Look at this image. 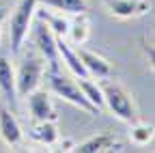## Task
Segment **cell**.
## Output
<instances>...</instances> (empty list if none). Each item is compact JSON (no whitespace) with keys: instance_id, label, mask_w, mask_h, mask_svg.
Wrapping results in <instances>:
<instances>
[{"instance_id":"cell-1","label":"cell","mask_w":155,"mask_h":153,"mask_svg":"<svg viewBox=\"0 0 155 153\" xmlns=\"http://www.w3.org/2000/svg\"><path fill=\"white\" fill-rule=\"evenodd\" d=\"M101 91H104V106L114 114L116 119H121L125 123L138 121V110H136V104L131 99V95L121 84L104 82Z\"/></svg>"},{"instance_id":"cell-9","label":"cell","mask_w":155,"mask_h":153,"mask_svg":"<svg viewBox=\"0 0 155 153\" xmlns=\"http://www.w3.org/2000/svg\"><path fill=\"white\" fill-rule=\"evenodd\" d=\"M0 138H2L9 147L22 145V138H24V131L19 127L17 119L7 108H0Z\"/></svg>"},{"instance_id":"cell-7","label":"cell","mask_w":155,"mask_h":153,"mask_svg":"<svg viewBox=\"0 0 155 153\" xmlns=\"http://www.w3.org/2000/svg\"><path fill=\"white\" fill-rule=\"evenodd\" d=\"M28 99V110L32 114L35 121H56L58 114H56V108L50 99V95L45 91H32L30 95H26Z\"/></svg>"},{"instance_id":"cell-6","label":"cell","mask_w":155,"mask_h":153,"mask_svg":"<svg viewBox=\"0 0 155 153\" xmlns=\"http://www.w3.org/2000/svg\"><path fill=\"white\" fill-rule=\"evenodd\" d=\"M104 5L119 20H131V17H140L151 11L149 0H104Z\"/></svg>"},{"instance_id":"cell-18","label":"cell","mask_w":155,"mask_h":153,"mask_svg":"<svg viewBox=\"0 0 155 153\" xmlns=\"http://www.w3.org/2000/svg\"><path fill=\"white\" fill-rule=\"evenodd\" d=\"M129 138L134 145H149L153 138H155V125H149V123H140V121H134L131 123V131H129Z\"/></svg>"},{"instance_id":"cell-19","label":"cell","mask_w":155,"mask_h":153,"mask_svg":"<svg viewBox=\"0 0 155 153\" xmlns=\"http://www.w3.org/2000/svg\"><path fill=\"white\" fill-rule=\"evenodd\" d=\"M142 50H144V54H147L149 67L155 71V45H149V43H144V45H142Z\"/></svg>"},{"instance_id":"cell-16","label":"cell","mask_w":155,"mask_h":153,"mask_svg":"<svg viewBox=\"0 0 155 153\" xmlns=\"http://www.w3.org/2000/svg\"><path fill=\"white\" fill-rule=\"evenodd\" d=\"M39 5L56 9V11H63V13H71V15L88 11L86 0H39Z\"/></svg>"},{"instance_id":"cell-5","label":"cell","mask_w":155,"mask_h":153,"mask_svg":"<svg viewBox=\"0 0 155 153\" xmlns=\"http://www.w3.org/2000/svg\"><path fill=\"white\" fill-rule=\"evenodd\" d=\"M32 28V41L37 45V50L43 54V58H48L50 63V71H58V48H56V35L48 28V24H43L39 20Z\"/></svg>"},{"instance_id":"cell-3","label":"cell","mask_w":155,"mask_h":153,"mask_svg":"<svg viewBox=\"0 0 155 153\" xmlns=\"http://www.w3.org/2000/svg\"><path fill=\"white\" fill-rule=\"evenodd\" d=\"M48 82H50L52 93H56L61 99H65V101L78 106L80 110H84V112H88V114H99V110H97V108L84 97V93H82L80 84L73 82L71 78H67V75H61L58 71H50V73H48Z\"/></svg>"},{"instance_id":"cell-15","label":"cell","mask_w":155,"mask_h":153,"mask_svg":"<svg viewBox=\"0 0 155 153\" xmlns=\"http://www.w3.org/2000/svg\"><path fill=\"white\" fill-rule=\"evenodd\" d=\"M35 13H37V17H39L43 24H48V28H50L56 37H65V35L69 32V22L65 20L63 15H54V13L45 11V7L39 9V11H35Z\"/></svg>"},{"instance_id":"cell-14","label":"cell","mask_w":155,"mask_h":153,"mask_svg":"<svg viewBox=\"0 0 155 153\" xmlns=\"http://www.w3.org/2000/svg\"><path fill=\"white\" fill-rule=\"evenodd\" d=\"M69 41L71 45H84L88 35H91V26H88V17L86 11L84 13H75V20L69 24Z\"/></svg>"},{"instance_id":"cell-17","label":"cell","mask_w":155,"mask_h":153,"mask_svg":"<svg viewBox=\"0 0 155 153\" xmlns=\"http://www.w3.org/2000/svg\"><path fill=\"white\" fill-rule=\"evenodd\" d=\"M80 88H82V93H84V97L101 112V108H104V91H101V86L97 84V82H93L91 78H80Z\"/></svg>"},{"instance_id":"cell-11","label":"cell","mask_w":155,"mask_h":153,"mask_svg":"<svg viewBox=\"0 0 155 153\" xmlns=\"http://www.w3.org/2000/svg\"><path fill=\"white\" fill-rule=\"evenodd\" d=\"M56 48H58V56H61L63 63L71 69L73 75H78V78H88V71L84 69V65L80 61V56H78V52L71 50V45L63 41V37H56Z\"/></svg>"},{"instance_id":"cell-12","label":"cell","mask_w":155,"mask_h":153,"mask_svg":"<svg viewBox=\"0 0 155 153\" xmlns=\"http://www.w3.org/2000/svg\"><path fill=\"white\" fill-rule=\"evenodd\" d=\"M0 93L5 95V99L13 108L17 91H15V73H13V67L7 56H0Z\"/></svg>"},{"instance_id":"cell-8","label":"cell","mask_w":155,"mask_h":153,"mask_svg":"<svg viewBox=\"0 0 155 153\" xmlns=\"http://www.w3.org/2000/svg\"><path fill=\"white\" fill-rule=\"evenodd\" d=\"M78 56H80V61H82L84 69L88 71V75H95L97 80H108L110 75L114 73L112 65L104 58V56L95 54V52H91V50L80 48V50H78Z\"/></svg>"},{"instance_id":"cell-13","label":"cell","mask_w":155,"mask_h":153,"mask_svg":"<svg viewBox=\"0 0 155 153\" xmlns=\"http://www.w3.org/2000/svg\"><path fill=\"white\" fill-rule=\"evenodd\" d=\"M30 138L41 142V145H56L61 134H58V127H56V121H35V125L30 127Z\"/></svg>"},{"instance_id":"cell-2","label":"cell","mask_w":155,"mask_h":153,"mask_svg":"<svg viewBox=\"0 0 155 153\" xmlns=\"http://www.w3.org/2000/svg\"><path fill=\"white\" fill-rule=\"evenodd\" d=\"M39 0H19V5L11 13L9 20V39H11V50L19 52L28 39V30L32 26V15L37 11Z\"/></svg>"},{"instance_id":"cell-10","label":"cell","mask_w":155,"mask_h":153,"mask_svg":"<svg viewBox=\"0 0 155 153\" xmlns=\"http://www.w3.org/2000/svg\"><path fill=\"white\" fill-rule=\"evenodd\" d=\"M116 147V140L110 131H101V134H97V136L80 142V145H75L73 151L75 153H106V151H112Z\"/></svg>"},{"instance_id":"cell-4","label":"cell","mask_w":155,"mask_h":153,"mask_svg":"<svg viewBox=\"0 0 155 153\" xmlns=\"http://www.w3.org/2000/svg\"><path fill=\"white\" fill-rule=\"evenodd\" d=\"M43 73H45L43 61L35 58V56L26 58L22 65H19L17 75H15V91H17L19 97H26V95H30L32 91H37L39 84H41Z\"/></svg>"}]
</instances>
